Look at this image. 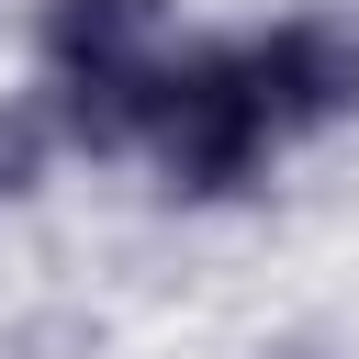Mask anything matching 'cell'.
<instances>
[{
	"label": "cell",
	"mask_w": 359,
	"mask_h": 359,
	"mask_svg": "<svg viewBox=\"0 0 359 359\" xmlns=\"http://www.w3.org/2000/svg\"><path fill=\"white\" fill-rule=\"evenodd\" d=\"M67 168H79V157H67L56 101H45L34 79H11V90H0V213H34Z\"/></svg>",
	"instance_id": "obj_4"
},
{
	"label": "cell",
	"mask_w": 359,
	"mask_h": 359,
	"mask_svg": "<svg viewBox=\"0 0 359 359\" xmlns=\"http://www.w3.org/2000/svg\"><path fill=\"white\" fill-rule=\"evenodd\" d=\"M180 34H191L180 0H34L22 79L56 101L79 168H123L135 112H146V90H157V67H168Z\"/></svg>",
	"instance_id": "obj_2"
},
{
	"label": "cell",
	"mask_w": 359,
	"mask_h": 359,
	"mask_svg": "<svg viewBox=\"0 0 359 359\" xmlns=\"http://www.w3.org/2000/svg\"><path fill=\"white\" fill-rule=\"evenodd\" d=\"M348 359H359V348H348Z\"/></svg>",
	"instance_id": "obj_5"
},
{
	"label": "cell",
	"mask_w": 359,
	"mask_h": 359,
	"mask_svg": "<svg viewBox=\"0 0 359 359\" xmlns=\"http://www.w3.org/2000/svg\"><path fill=\"white\" fill-rule=\"evenodd\" d=\"M292 157H303V146L280 135V112H269L258 56H247L236 22L168 45V67H157V90H146V112H135V146H123V168H135L168 213H247V202H269V180H280Z\"/></svg>",
	"instance_id": "obj_1"
},
{
	"label": "cell",
	"mask_w": 359,
	"mask_h": 359,
	"mask_svg": "<svg viewBox=\"0 0 359 359\" xmlns=\"http://www.w3.org/2000/svg\"><path fill=\"white\" fill-rule=\"evenodd\" d=\"M236 34H247L258 90H269V112H280V135H292L303 157L359 123V11L292 0V11H258V22H236Z\"/></svg>",
	"instance_id": "obj_3"
}]
</instances>
